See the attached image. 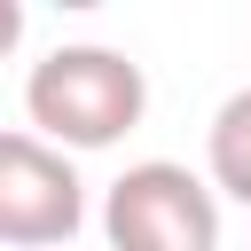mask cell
Here are the masks:
<instances>
[{"instance_id":"2","label":"cell","mask_w":251,"mask_h":251,"mask_svg":"<svg viewBox=\"0 0 251 251\" xmlns=\"http://www.w3.org/2000/svg\"><path fill=\"white\" fill-rule=\"evenodd\" d=\"M110 251H220V188L173 157H141L102 196Z\"/></svg>"},{"instance_id":"4","label":"cell","mask_w":251,"mask_h":251,"mask_svg":"<svg viewBox=\"0 0 251 251\" xmlns=\"http://www.w3.org/2000/svg\"><path fill=\"white\" fill-rule=\"evenodd\" d=\"M204 173L220 196L251 204V86H235L220 110H212V133H204Z\"/></svg>"},{"instance_id":"1","label":"cell","mask_w":251,"mask_h":251,"mask_svg":"<svg viewBox=\"0 0 251 251\" xmlns=\"http://www.w3.org/2000/svg\"><path fill=\"white\" fill-rule=\"evenodd\" d=\"M149 78L118 47H47L24 78V118L55 149H110L141 126Z\"/></svg>"},{"instance_id":"3","label":"cell","mask_w":251,"mask_h":251,"mask_svg":"<svg viewBox=\"0 0 251 251\" xmlns=\"http://www.w3.org/2000/svg\"><path fill=\"white\" fill-rule=\"evenodd\" d=\"M86 227V180L71 149L39 141L31 126L0 133V243L8 251H55Z\"/></svg>"}]
</instances>
